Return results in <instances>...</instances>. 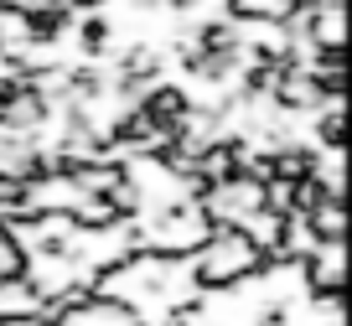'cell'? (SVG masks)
I'll return each mask as SVG.
<instances>
[{
	"label": "cell",
	"instance_id": "cell-1",
	"mask_svg": "<svg viewBox=\"0 0 352 326\" xmlns=\"http://www.w3.org/2000/svg\"><path fill=\"white\" fill-rule=\"evenodd\" d=\"M259 270H270V259H264V249L249 243L243 228H212L187 259V274L197 290H233V285L254 280Z\"/></svg>",
	"mask_w": 352,
	"mask_h": 326
}]
</instances>
